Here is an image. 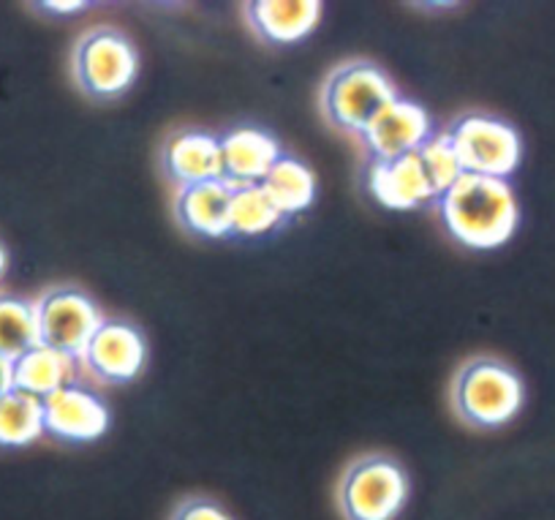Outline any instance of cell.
<instances>
[{"label": "cell", "mask_w": 555, "mask_h": 520, "mask_svg": "<svg viewBox=\"0 0 555 520\" xmlns=\"http://www.w3.org/2000/svg\"><path fill=\"white\" fill-rule=\"evenodd\" d=\"M439 216L447 232L461 245L490 251L515 234L520 213L506 180L463 172L461 178L439 196Z\"/></svg>", "instance_id": "cell-1"}, {"label": "cell", "mask_w": 555, "mask_h": 520, "mask_svg": "<svg viewBox=\"0 0 555 520\" xmlns=\"http://www.w3.org/2000/svg\"><path fill=\"white\" fill-rule=\"evenodd\" d=\"M452 401L466 426L490 431L515 420L526 401V388L512 366L493 357H477L457 371Z\"/></svg>", "instance_id": "cell-2"}, {"label": "cell", "mask_w": 555, "mask_h": 520, "mask_svg": "<svg viewBox=\"0 0 555 520\" xmlns=\"http://www.w3.org/2000/svg\"><path fill=\"white\" fill-rule=\"evenodd\" d=\"M395 99L398 93L387 74L373 63L357 61L330 74L322 93V106L330 123L344 131L362 134Z\"/></svg>", "instance_id": "cell-3"}, {"label": "cell", "mask_w": 555, "mask_h": 520, "mask_svg": "<svg viewBox=\"0 0 555 520\" xmlns=\"http://www.w3.org/2000/svg\"><path fill=\"white\" fill-rule=\"evenodd\" d=\"M409 498V477L398 460L367 455L340 482V509L349 520H395Z\"/></svg>", "instance_id": "cell-4"}, {"label": "cell", "mask_w": 555, "mask_h": 520, "mask_svg": "<svg viewBox=\"0 0 555 520\" xmlns=\"http://www.w3.org/2000/svg\"><path fill=\"white\" fill-rule=\"evenodd\" d=\"M139 58L131 41L115 28H95L74 50V74L79 88L93 99H117L133 85Z\"/></svg>", "instance_id": "cell-5"}, {"label": "cell", "mask_w": 555, "mask_h": 520, "mask_svg": "<svg viewBox=\"0 0 555 520\" xmlns=\"http://www.w3.org/2000/svg\"><path fill=\"white\" fill-rule=\"evenodd\" d=\"M452 144L463 172L506 180L522 158L520 134L509 123L490 115H466L452 126Z\"/></svg>", "instance_id": "cell-6"}, {"label": "cell", "mask_w": 555, "mask_h": 520, "mask_svg": "<svg viewBox=\"0 0 555 520\" xmlns=\"http://www.w3.org/2000/svg\"><path fill=\"white\" fill-rule=\"evenodd\" d=\"M36 319H39V341L44 346L79 360L104 316L82 289L57 287L36 300Z\"/></svg>", "instance_id": "cell-7"}, {"label": "cell", "mask_w": 555, "mask_h": 520, "mask_svg": "<svg viewBox=\"0 0 555 520\" xmlns=\"http://www.w3.org/2000/svg\"><path fill=\"white\" fill-rule=\"evenodd\" d=\"M79 360L99 382L126 384L137 379L142 368H145V335L131 321L104 319L99 330H95V335L90 338L88 350H85Z\"/></svg>", "instance_id": "cell-8"}, {"label": "cell", "mask_w": 555, "mask_h": 520, "mask_svg": "<svg viewBox=\"0 0 555 520\" xmlns=\"http://www.w3.org/2000/svg\"><path fill=\"white\" fill-rule=\"evenodd\" d=\"M434 137V123L425 106L414 101L395 99L371 126L362 131L367 153L373 161H395L416 153Z\"/></svg>", "instance_id": "cell-9"}, {"label": "cell", "mask_w": 555, "mask_h": 520, "mask_svg": "<svg viewBox=\"0 0 555 520\" xmlns=\"http://www.w3.org/2000/svg\"><path fill=\"white\" fill-rule=\"evenodd\" d=\"M109 428V409L93 390L68 384L44 398V431L61 442H93Z\"/></svg>", "instance_id": "cell-10"}, {"label": "cell", "mask_w": 555, "mask_h": 520, "mask_svg": "<svg viewBox=\"0 0 555 520\" xmlns=\"http://www.w3.org/2000/svg\"><path fill=\"white\" fill-rule=\"evenodd\" d=\"M365 183L376 202L389 211H414L439 200L416 153L395 161H373Z\"/></svg>", "instance_id": "cell-11"}, {"label": "cell", "mask_w": 555, "mask_h": 520, "mask_svg": "<svg viewBox=\"0 0 555 520\" xmlns=\"http://www.w3.org/2000/svg\"><path fill=\"white\" fill-rule=\"evenodd\" d=\"M281 155V144L272 134L254 126L234 128L221 137L223 180L234 189L259 186Z\"/></svg>", "instance_id": "cell-12"}, {"label": "cell", "mask_w": 555, "mask_h": 520, "mask_svg": "<svg viewBox=\"0 0 555 520\" xmlns=\"http://www.w3.org/2000/svg\"><path fill=\"white\" fill-rule=\"evenodd\" d=\"M164 169L180 189L223 180L221 139L196 128L175 134L164 150Z\"/></svg>", "instance_id": "cell-13"}, {"label": "cell", "mask_w": 555, "mask_h": 520, "mask_svg": "<svg viewBox=\"0 0 555 520\" xmlns=\"http://www.w3.org/2000/svg\"><path fill=\"white\" fill-rule=\"evenodd\" d=\"M322 3L317 0H256L248 3V23L270 45H297L317 30Z\"/></svg>", "instance_id": "cell-14"}, {"label": "cell", "mask_w": 555, "mask_h": 520, "mask_svg": "<svg viewBox=\"0 0 555 520\" xmlns=\"http://www.w3.org/2000/svg\"><path fill=\"white\" fill-rule=\"evenodd\" d=\"M232 196L234 186H229L227 180L189 186V189H180L178 200H175V213L189 232L202 234V238H227Z\"/></svg>", "instance_id": "cell-15"}, {"label": "cell", "mask_w": 555, "mask_h": 520, "mask_svg": "<svg viewBox=\"0 0 555 520\" xmlns=\"http://www.w3.org/2000/svg\"><path fill=\"white\" fill-rule=\"evenodd\" d=\"M77 357L63 355L50 350L44 343L25 352L14 360V390L36 395V398H50L61 388H68L77 379Z\"/></svg>", "instance_id": "cell-16"}, {"label": "cell", "mask_w": 555, "mask_h": 520, "mask_svg": "<svg viewBox=\"0 0 555 520\" xmlns=\"http://www.w3.org/2000/svg\"><path fill=\"white\" fill-rule=\"evenodd\" d=\"M259 186L284 218L308 211L317 200V175L292 155H281Z\"/></svg>", "instance_id": "cell-17"}, {"label": "cell", "mask_w": 555, "mask_h": 520, "mask_svg": "<svg viewBox=\"0 0 555 520\" xmlns=\"http://www.w3.org/2000/svg\"><path fill=\"white\" fill-rule=\"evenodd\" d=\"M44 433V401L23 390H9L0 398V447H28Z\"/></svg>", "instance_id": "cell-18"}, {"label": "cell", "mask_w": 555, "mask_h": 520, "mask_svg": "<svg viewBox=\"0 0 555 520\" xmlns=\"http://www.w3.org/2000/svg\"><path fill=\"white\" fill-rule=\"evenodd\" d=\"M39 343L36 303L0 294V357L14 363Z\"/></svg>", "instance_id": "cell-19"}, {"label": "cell", "mask_w": 555, "mask_h": 520, "mask_svg": "<svg viewBox=\"0 0 555 520\" xmlns=\"http://www.w3.org/2000/svg\"><path fill=\"white\" fill-rule=\"evenodd\" d=\"M284 224V216L261 191V186H240L232 196V213H229V234L240 238H259V234L275 232Z\"/></svg>", "instance_id": "cell-20"}, {"label": "cell", "mask_w": 555, "mask_h": 520, "mask_svg": "<svg viewBox=\"0 0 555 520\" xmlns=\"http://www.w3.org/2000/svg\"><path fill=\"white\" fill-rule=\"evenodd\" d=\"M416 155L423 161V169L428 175L430 186H434L436 196L444 194L463 175L461 158H457V150L452 144L450 134H434L423 148L416 150Z\"/></svg>", "instance_id": "cell-21"}, {"label": "cell", "mask_w": 555, "mask_h": 520, "mask_svg": "<svg viewBox=\"0 0 555 520\" xmlns=\"http://www.w3.org/2000/svg\"><path fill=\"white\" fill-rule=\"evenodd\" d=\"M172 520H232L227 512H223L218 504L207 502V498H191L183 507L175 512Z\"/></svg>", "instance_id": "cell-22"}, {"label": "cell", "mask_w": 555, "mask_h": 520, "mask_svg": "<svg viewBox=\"0 0 555 520\" xmlns=\"http://www.w3.org/2000/svg\"><path fill=\"white\" fill-rule=\"evenodd\" d=\"M14 390V363L7 360V357H0V398Z\"/></svg>", "instance_id": "cell-23"}, {"label": "cell", "mask_w": 555, "mask_h": 520, "mask_svg": "<svg viewBox=\"0 0 555 520\" xmlns=\"http://www.w3.org/2000/svg\"><path fill=\"white\" fill-rule=\"evenodd\" d=\"M39 9H47V12L55 14H72L88 9V3H79V0H61V3H39Z\"/></svg>", "instance_id": "cell-24"}, {"label": "cell", "mask_w": 555, "mask_h": 520, "mask_svg": "<svg viewBox=\"0 0 555 520\" xmlns=\"http://www.w3.org/2000/svg\"><path fill=\"white\" fill-rule=\"evenodd\" d=\"M9 267V256H7V249L0 245V278H3V272H7Z\"/></svg>", "instance_id": "cell-25"}]
</instances>
